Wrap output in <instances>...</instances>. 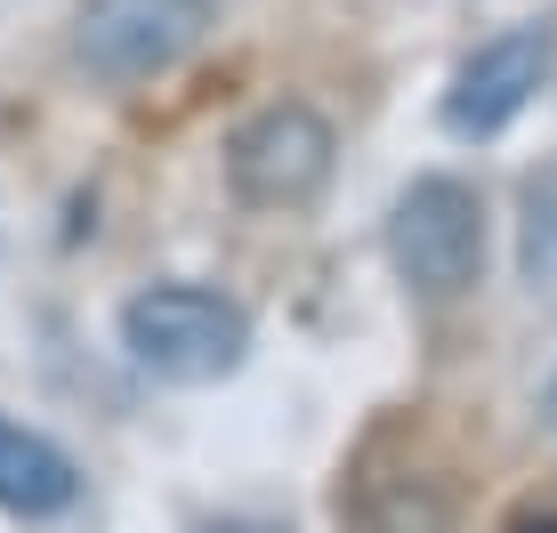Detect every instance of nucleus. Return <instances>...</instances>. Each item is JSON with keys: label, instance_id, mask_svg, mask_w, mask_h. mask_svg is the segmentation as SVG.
I'll list each match as a JSON object with an SVG mask.
<instances>
[{"label": "nucleus", "instance_id": "f257e3e1", "mask_svg": "<svg viewBox=\"0 0 557 533\" xmlns=\"http://www.w3.org/2000/svg\"><path fill=\"white\" fill-rule=\"evenodd\" d=\"M122 348L129 364L170 380V388H202V380H226L251 348V315L226 292H202V283H153L122 308Z\"/></svg>", "mask_w": 557, "mask_h": 533}, {"label": "nucleus", "instance_id": "f03ea898", "mask_svg": "<svg viewBox=\"0 0 557 533\" xmlns=\"http://www.w3.org/2000/svg\"><path fill=\"white\" fill-rule=\"evenodd\" d=\"M332 122H323L315 106H267L251 122L226 138V186H235V202H251V211H299V202H315L323 186H332Z\"/></svg>", "mask_w": 557, "mask_h": 533}, {"label": "nucleus", "instance_id": "7ed1b4c3", "mask_svg": "<svg viewBox=\"0 0 557 533\" xmlns=\"http://www.w3.org/2000/svg\"><path fill=\"white\" fill-rule=\"evenodd\" d=\"M388 251L412 292L460 299L476 283V266H485V202L460 178H412L388 211Z\"/></svg>", "mask_w": 557, "mask_h": 533}, {"label": "nucleus", "instance_id": "20e7f679", "mask_svg": "<svg viewBox=\"0 0 557 533\" xmlns=\"http://www.w3.org/2000/svg\"><path fill=\"white\" fill-rule=\"evenodd\" d=\"M210 33V0H82L73 57L98 82H153Z\"/></svg>", "mask_w": 557, "mask_h": 533}, {"label": "nucleus", "instance_id": "39448f33", "mask_svg": "<svg viewBox=\"0 0 557 533\" xmlns=\"http://www.w3.org/2000/svg\"><path fill=\"white\" fill-rule=\"evenodd\" d=\"M549 57H557V41L542 25L485 41L469 65L453 73V89H445V129H453V138H493V129H509L517 113L533 106V89L549 82Z\"/></svg>", "mask_w": 557, "mask_h": 533}, {"label": "nucleus", "instance_id": "423d86ee", "mask_svg": "<svg viewBox=\"0 0 557 533\" xmlns=\"http://www.w3.org/2000/svg\"><path fill=\"white\" fill-rule=\"evenodd\" d=\"M348 501H356L363 533H445L453 525V478L436 461H420V453L388 461V445L363 453Z\"/></svg>", "mask_w": 557, "mask_h": 533}, {"label": "nucleus", "instance_id": "0eeeda50", "mask_svg": "<svg viewBox=\"0 0 557 533\" xmlns=\"http://www.w3.org/2000/svg\"><path fill=\"white\" fill-rule=\"evenodd\" d=\"M73 493H82L73 453H57L41 429L0 421V509H16V518H57V509H73Z\"/></svg>", "mask_w": 557, "mask_h": 533}, {"label": "nucleus", "instance_id": "6e6552de", "mask_svg": "<svg viewBox=\"0 0 557 533\" xmlns=\"http://www.w3.org/2000/svg\"><path fill=\"white\" fill-rule=\"evenodd\" d=\"M509 533H557V509H525V518H517Z\"/></svg>", "mask_w": 557, "mask_h": 533}, {"label": "nucleus", "instance_id": "1a4fd4ad", "mask_svg": "<svg viewBox=\"0 0 557 533\" xmlns=\"http://www.w3.org/2000/svg\"><path fill=\"white\" fill-rule=\"evenodd\" d=\"M210 533H267V525H210Z\"/></svg>", "mask_w": 557, "mask_h": 533}, {"label": "nucleus", "instance_id": "9d476101", "mask_svg": "<svg viewBox=\"0 0 557 533\" xmlns=\"http://www.w3.org/2000/svg\"><path fill=\"white\" fill-rule=\"evenodd\" d=\"M549 421H557V380H549Z\"/></svg>", "mask_w": 557, "mask_h": 533}]
</instances>
